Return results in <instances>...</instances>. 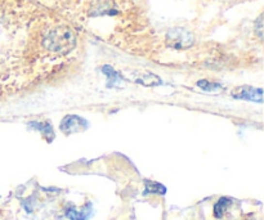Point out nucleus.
<instances>
[{"label":"nucleus","instance_id":"obj_8","mask_svg":"<svg viewBox=\"0 0 264 220\" xmlns=\"http://www.w3.org/2000/svg\"><path fill=\"white\" fill-rule=\"evenodd\" d=\"M231 204H232V200L228 197H220L218 201L215 202L214 209H213V213H214V217L217 219H220L223 218V215L226 214L227 209L230 207Z\"/></svg>","mask_w":264,"mask_h":220},{"label":"nucleus","instance_id":"obj_5","mask_svg":"<svg viewBox=\"0 0 264 220\" xmlns=\"http://www.w3.org/2000/svg\"><path fill=\"white\" fill-rule=\"evenodd\" d=\"M81 125L87 127L88 123L84 119L79 117V116L68 115L62 120L60 129L61 131H63L64 134H71V133H76V131L84 129V127H81Z\"/></svg>","mask_w":264,"mask_h":220},{"label":"nucleus","instance_id":"obj_11","mask_svg":"<svg viewBox=\"0 0 264 220\" xmlns=\"http://www.w3.org/2000/svg\"><path fill=\"white\" fill-rule=\"evenodd\" d=\"M197 86L201 88L204 92H209V93H218V92H220L223 89L222 84H219V82H211L208 81V80H200V81H197Z\"/></svg>","mask_w":264,"mask_h":220},{"label":"nucleus","instance_id":"obj_2","mask_svg":"<svg viewBox=\"0 0 264 220\" xmlns=\"http://www.w3.org/2000/svg\"><path fill=\"white\" fill-rule=\"evenodd\" d=\"M193 43H195L193 35L189 31L181 29V27L171 29L166 34V44H168V47L177 49V50H185V49L191 48Z\"/></svg>","mask_w":264,"mask_h":220},{"label":"nucleus","instance_id":"obj_9","mask_svg":"<svg viewBox=\"0 0 264 220\" xmlns=\"http://www.w3.org/2000/svg\"><path fill=\"white\" fill-rule=\"evenodd\" d=\"M166 193V188L162 184L157 183V182H154V180H146L144 182V196L147 194H162Z\"/></svg>","mask_w":264,"mask_h":220},{"label":"nucleus","instance_id":"obj_6","mask_svg":"<svg viewBox=\"0 0 264 220\" xmlns=\"http://www.w3.org/2000/svg\"><path fill=\"white\" fill-rule=\"evenodd\" d=\"M133 81H136L137 84H142V85L146 86H155V85H161L162 81L161 79L157 78L156 75L150 74V72H140V74H137V76L133 79Z\"/></svg>","mask_w":264,"mask_h":220},{"label":"nucleus","instance_id":"obj_7","mask_svg":"<svg viewBox=\"0 0 264 220\" xmlns=\"http://www.w3.org/2000/svg\"><path fill=\"white\" fill-rule=\"evenodd\" d=\"M92 211V205L88 204L83 207V209L76 210L75 207H70V209L66 210V218H68L70 220H88L89 219V215H91Z\"/></svg>","mask_w":264,"mask_h":220},{"label":"nucleus","instance_id":"obj_4","mask_svg":"<svg viewBox=\"0 0 264 220\" xmlns=\"http://www.w3.org/2000/svg\"><path fill=\"white\" fill-rule=\"evenodd\" d=\"M117 12L113 0H95L91 8V16H115Z\"/></svg>","mask_w":264,"mask_h":220},{"label":"nucleus","instance_id":"obj_10","mask_svg":"<svg viewBox=\"0 0 264 220\" xmlns=\"http://www.w3.org/2000/svg\"><path fill=\"white\" fill-rule=\"evenodd\" d=\"M102 72L109 78V86L112 88L116 84H119V81H121V76L119 72H116L111 66H103Z\"/></svg>","mask_w":264,"mask_h":220},{"label":"nucleus","instance_id":"obj_3","mask_svg":"<svg viewBox=\"0 0 264 220\" xmlns=\"http://www.w3.org/2000/svg\"><path fill=\"white\" fill-rule=\"evenodd\" d=\"M232 97L242 101H251L262 103V89L253 86H240L232 92Z\"/></svg>","mask_w":264,"mask_h":220},{"label":"nucleus","instance_id":"obj_13","mask_svg":"<svg viewBox=\"0 0 264 220\" xmlns=\"http://www.w3.org/2000/svg\"><path fill=\"white\" fill-rule=\"evenodd\" d=\"M258 35L262 37V16L258 18Z\"/></svg>","mask_w":264,"mask_h":220},{"label":"nucleus","instance_id":"obj_1","mask_svg":"<svg viewBox=\"0 0 264 220\" xmlns=\"http://www.w3.org/2000/svg\"><path fill=\"white\" fill-rule=\"evenodd\" d=\"M43 45L52 53L67 54L75 48L76 36L74 31L67 26L53 27L44 35Z\"/></svg>","mask_w":264,"mask_h":220},{"label":"nucleus","instance_id":"obj_12","mask_svg":"<svg viewBox=\"0 0 264 220\" xmlns=\"http://www.w3.org/2000/svg\"><path fill=\"white\" fill-rule=\"evenodd\" d=\"M29 125H30L31 127H34L35 130L40 131L43 135H46V137H48V135H52L53 137V127H52V124H50V121H46V123H29Z\"/></svg>","mask_w":264,"mask_h":220}]
</instances>
